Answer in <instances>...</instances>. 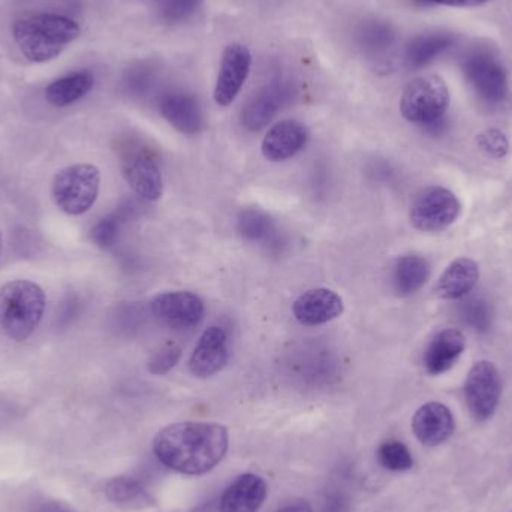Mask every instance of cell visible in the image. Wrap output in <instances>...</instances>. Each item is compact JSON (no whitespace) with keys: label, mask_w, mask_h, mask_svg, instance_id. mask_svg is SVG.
<instances>
[{"label":"cell","mask_w":512,"mask_h":512,"mask_svg":"<svg viewBox=\"0 0 512 512\" xmlns=\"http://www.w3.org/2000/svg\"><path fill=\"white\" fill-rule=\"evenodd\" d=\"M396 33L384 21H367L358 30V44L372 57L384 56L393 47Z\"/></svg>","instance_id":"cell-25"},{"label":"cell","mask_w":512,"mask_h":512,"mask_svg":"<svg viewBox=\"0 0 512 512\" xmlns=\"http://www.w3.org/2000/svg\"><path fill=\"white\" fill-rule=\"evenodd\" d=\"M152 315L159 324L174 331L192 330L204 319L203 300L188 291H173L159 294L150 304Z\"/></svg>","instance_id":"cell-10"},{"label":"cell","mask_w":512,"mask_h":512,"mask_svg":"<svg viewBox=\"0 0 512 512\" xmlns=\"http://www.w3.org/2000/svg\"><path fill=\"white\" fill-rule=\"evenodd\" d=\"M228 358L230 348L227 331L218 325H212L198 340L189 360V369L195 378H212L227 366Z\"/></svg>","instance_id":"cell-12"},{"label":"cell","mask_w":512,"mask_h":512,"mask_svg":"<svg viewBox=\"0 0 512 512\" xmlns=\"http://www.w3.org/2000/svg\"><path fill=\"white\" fill-rule=\"evenodd\" d=\"M502 382L498 367L490 361H478L469 370L465 382V399L469 412L477 421L493 417L501 400Z\"/></svg>","instance_id":"cell-8"},{"label":"cell","mask_w":512,"mask_h":512,"mask_svg":"<svg viewBox=\"0 0 512 512\" xmlns=\"http://www.w3.org/2000/svg\"><path fill=\"white\" fill-rule=\"evenodd\" d=\"M276 512H313L310 505L306 501H294L289 504L283 505Z\"/></svg>","instance_id":"cell-33"},{"label":"cell","mask_w":512,"mask_h":512,"mask_svg":"<svg viewBox=\"0 0 512 512\" xmlns=\"http://www.w3.org/2000/svg\"><path fill=\"white\" fill-rule=\"evenodd\" d=\"M486 2H489V0H468V6L483 5Z\"/></svg>","instance_id":"cell-36"},{"label":"cell","mask_w":512,"mask_h":512,"mask_svg":"<svg viewBox=\"0 0 512 512\" xmlns=\"http://www.w3.org/2000/svg\"><path fill=\"white\" fill-rule=\"evenodd\" d=\"M120 225H122V218L117 213L101 219L90 233L92 242L101 249L111 248L119 237Z\"/></svg>","instance_id":"cell-29"},{"label":"cell","mask_w":512,"mask_h":512,"mask_svg":"<svg viewBox=\"0 0 512 512\" xmlns=\"http://www.w3.org/2000/svg\"><path fill=\"white\" fill-rule=\"evenodd\" d=\"M240 236L248 242H268L276 233L273 219L259 209L243 210L237 221Z\"/></svg>","instance_id":"cell-26"},{"label":"cell","mask_w":512,"mask_h":512,"mask_svg":"<svg viewBox=\"0 0 512 512\" xmlns=\"http://www.w3.org/2000/svg\"><path fill=\"white\" fill-rule=\"evenodd\" d=\"M105 495L113 504L122 505V507H149L152 502L146 489L131 477L113 478L105 487Z\"/></svg>","instance_id":"cell-24"},{"label":"cell","mask_w":512,"mask_h":512,"mask_svg":"<svg viewBox=\"0 0 512 512\" xmlns=\"http://www.w3.org/2000/svg\"><path fill=\"white\" fill-rule=\"evenodd\" d=\"M466 80L477 95L490 104L504 101L508 93V78L504 66L489 51L477 50L463 59Z\"/></svg>","instance_id":"cell-9"},{"label":"cell","mask_w":512,"mask_h":512,"mask_svg":"<svg viewBox=\"0 0 512 512\" xmlns=\"http://www.w3.org/2000/svg\"><path fill=\"white\" fill-rule=\"evenodd\" d=\"M417 3H429V0H415Z\"/></svg>","instance_id":"cell-38"},{"label":"cell","mask_w":512,"mask_h":512,"mask_svg":"<svg viewBox=\"0 0 512 512\" xmlns=\"http://www.w3.org/2000/svg\"><path fill=\"white\" fill-rule=\"evenodd\" d=\"M430 276L429 262L418 255H406L394 265L393 286L400 297H408L420 291Z\"/></svg>","instance_id":"cell-23"},{"label":"cell","mask_w":512,"mask_h":512,"mask_svg":"<svg viewBox=\"0 0 512 512\" xmlns=\"http://www.w3.org/2000/svg\"><path fill=\"white\" fill-rule=\"evenodd\" d=\"M3 251V242H2V233H0V256H2Z\"/></svg>","instance_id":"cell-37"},{"label":"cell","mask_w":512,"mask_h":512,"mask_svg":"<svg viewBox=\"0 0 512 512\" xmlns=\"http://www.w3.org/2000/svg\"><path fill=\"white\" fill-rule=\"evenodd\" d=\"M101 173L92 164H75L63 168L54 177L51 195L66 215L80 216L89 212L98 200Z\"/></svg>","instance_id":"cell-5"},{"label":"cell","mask_w":512,"mask_h":512,"mask_svg":"<svg viewBox=\"0 0 512 512\" xmlns=\"http://www.w3.org/2000/svg\"><path fill=\"white\" fill-rule=\"evenodd\" d=\"M309 134L297 120L276 123L262 140V155L267 161L282 162L294 158L306 146Z\"/></svg>","instance_id":"cell-16"},{"label":"cell","mask_w":512,"mask_h":512,"mask_svg":"<svg viewBox=\"0 0 512 512\" xmlns=\"http://www.w3.org/2000/svg\"><path fill=\"white\" fill-rule=\"evenodd\" d=\"M466 339L462 331L448 328L433 337L424 352V367L430 375L448 372L465 351Z\"/></svg>","instance_id":"cell-19"},{"label":"cell","mask_w":512,"mask_h":512,"mask_svg":"<svg viewBox=\"0 0 512 512\" xmlns=\"http://www.w3.org/2000/svg\"><path fill=\"white\" fill-rule=\"evenodd\" d=\"M459 198L450 189L433 186L418 195L412 204L409 219L415 230L423 233H441L459 218Z\"/></svg>","instance_id":"cell-7"},{"label":"cell","mask_w":512,"mask_h":512,"mask_svg":"<svg viewBox=\"0 0 512 512\" xmlns=\"http://www.w3.org/2000/svg\"><path fill=\"white\" fill-rule=\"evenodd\" d=\"M35 512H72L63 505L56 504V502H45V504L39 505Z\"/></svg>","instance_id":"cell-34"},{"label":"cell","mask_w":512,"mask_h":512,"mask_svg":"<svg viewBox=\"0 0 512 512\" xmlns=\"http://www.w3.org/2000/svg\"><path fill=\"white\" fill-rule=\"evenodd\" d=\"M480 280V267L471 258H457L451 262L436 283L435 292L444 300L466 297Z\"/></svg>","instance_id":"cell-20"},{"label":"cell","mask_w":512,"mask_h":512,"mask_svg":"<svg viewBox=\"0 0 512 512\" xmlns=\"http://www.w3.org/2000/svg\"><path fill=\"white\" fill-rule=\"evenodd\" d=\"M345 310L342 297L327 288L310 289L292 304V313L300 324L307 327L327 324L339 318Z\"/></svg>","instance_id":"cell-14"},{"label":"cell","mask_w":512,"mask_h":512,"mask_svg":"<svg viewBox=\"0 0 512 512\" xmlns=\"http://www.w3.org/2000/svg\"><path fill=\"white\" fill-rule=\"evenodd\" d=\"M80 26L59 14H35L12 24V36L29 62L45 63L59 56L80 36Z\"/></svg>","instance_id":"cell-2"},{"label":"cell","mask_w":512,"mask_h":512,"mask_svg":"<svg viewBox=\"0 0 512 512\" xmlns=\"http://www.w3.org/2000/svg\"><path fill=\"white\" fill-rule=\"evenodd\" d=\"M44 289L30 280H12L0 288V327L12 340L23 342L41 324L45 312Z\"/></svg>","instance_id":"cell-3"},{"label":"cell","mask_w":512,"mask_h":512,"mask_svg":"<svg viewBox=\"0 0 512 512\" xmlns=\"http://www.w3.org/2000/svg\"><path fill=\"white\" fill-rule=\"evenodd\" d=\"M292 98L288 81L274 80L262 87L243 108L242 123L249 131H261Z\"/></svg>","instance_id":"cell-13"},{"label":"cell","mask_w":512,"mask_h":512,"mask_svg":"<svg viewBox=\"0 0 512 512\" xmlns=\"http://www.w3.org/2000/svg\"><path fill=\"white\" fill-rule=\"evenodd\" d=\"M456 421L447 406L429 402L421 406L412 418V430L418 441L426 447H438L451 438Z\"/></svg>","instance_id":"cell-15"},{"label":"cell","mask_w":512,"mask_h":512,"mask_svg":"<svg viewBox=\"0 0 512 512\" xmlns=\"http://www.w3.org/2000/svg\"><path fill=\"white\" fill-rule=\"evenodd\" d=\"M478 146L493 158H504L510 149L507 137L499 129H487L483 134L478 135Z\"/></svg>","instance_id":"cell-32"},{"label":"cell","mask_w":512,"mask_h":512,"mask_svg":"<svg viewBox=\"0 0 512 512\" xmlns=\"http://www.w3.org/2000/svg\"><path fill=\"white\" fill-rule=\"evenodd\" d=\"M454 36L451 33L435 32L415 36L409 41L405 50V63L408 68L418 69L438 59L445 51L454 45Z\"/></svg>","instance_id":"cell-21"},{"label":"cell","mask_w":512,"mask_h":512,"mask_svg":"<svg viewBox=\"0 0 512 512\" xmlns=\"http://www.w3.org/2000/svg\"><path fill=\"white\" fill-rule=\"evenodd\" d=\"M460 316L466 325L478 333H486L492 324V312H490L489 304L481 298L466 300L460 306Z\"/></svg>","instance_id":"cell-28"},{"label":"cell","mask_w":512,"mask_h":512,"mask_svg":"<svg viewBox=\"0 0 512 512\" xmlns=\"http://www.w3.org/2000/svg\"><path fill=\"white\" fill-rule=\"evenodd\" d=\"M159 111L162 117L177 131L185 135H197L203 131L204 117L194 96L185 92L167 93L161 99Z\"/></svg>","instance_id":"cell-17"},{"label":"cell","mask_w":512,"mask_h":512,"mask_svg":"<svg viewBox=\"0 0 512 512\" xmlns=\"http://www.w3.org/2000/svg\"><path fill=\"white\" fill-rule=\"evenodd\" d=\"M378 460L382 468L393 472L409 471L414 465V459H412L408 447L397 441L384 442L379 447Z\"/></svg>","instance_id":"cell-27"},{"label":"cell","mask_w":512,"mask_h":512,"mask_svg":"<svg viewBox=\"0 0 512 512\" xmlns=\"http://www.w3.org/2000/svg\"><path fill=\"white\" fill-rule=\"evenodd\" d=\"M450 107V90L438 75H423L405 87L400 99V111L408 122L435 128L444 122Z\"/></svg>","instance_id":"cell-4"},{"label":"cell","mask_w":512,"mask_h":512,"mask_svg":"<svg viewBox=\"0 0 512 512\" xmlns=\"http://www.w3.org/2000/svg\"><path fill=\"white\" fill-rule=\"evenodd\" d=\"M95 78L89 71H78L53 81L45 90V99L53 107H68L93 89Z\"/></svg>","instance_id":"cell-22"},{"label":"cell","mask_w":512,"mask_h":512,"mask_svg":"<svg viewBox=\"0 0 512 512\" xmlns=\"http://www.w3.org/2000/svg\"><path fill=\"white\" fill-rule=\"evenodd\" d=\"M230 436L218 423L171 424L153 441V451L162 465L183 475H204L227 456Z\"/></svg>","instance_id":"cell-1"},{"label":"cell","mask_w":512,"mask_h":512,"mask_svg":"<svg viewBox=\"0 0 512 512\" xmlns=\"http://www.w3.org/2000/svg\"><path fill=\"white\" fill-rule=\"evenodd\" d=\"M182 357V348L176 343L164 346L159 349L149 361V372L152 375H165L177 366Z\"/></svg>","instance_id":"cell-31"},{"label":"cell","mask_w":512,"mask_h":512,"mask_svg":"<svg viewBox=\"0 0 512 512\" xmlns=\"http://www.w3.org/2000/svg\"><path fill=\"white\" fill-rule=\"evenodd\" d=\"M267 483L255 474L237 478L221 498V512H258L267 498Z\"/></svg>","instance_id":"cell-18"},{"label":"cell","mask_w":512,"mask_h":512,"mask_svg":"<svg viewBox=\"0 0 512 512\" xmlns=\"http://www.w3.org/2000/svg\"><path fill=\"white\" fill-rule=\"evenodd\" d=\"M201 0H164L159 9L161 18L167 23H180L188 20L200 8Z\"/></svg>","instance_id":"cell-30"},{"label":"cell","mask_w":512,"mask_h":512,"mask_svg":"<svg viewBox=\"0 0 512 512\" xmlns=\"http://www.w3.org/2000/svg\"><path fill=\"white\" fill-rule=\"evenodd\" d=\"M252 66V53L246 45L233 42L225 47L216 78L215 96L219 107H228L236 101L248 80Z\"/></svg>","instance_id":"cell-11"},{"label":"cell","mask_w":512,"mask_h":512,"mask_svg":"<svg viewBox=\"0 0 512 512\" xmlns=\"http://www.w3.org/2000/svg\"><path fill=\"white\" fill-rule=\"evenodd\" d=\"M429 3H439V5L457 6V8H463V6H468V0H429Z\"/></svg>","instance_id":"cell-35"},{"label":"cell","mask_w":512,"mask_h":512,"mask_svg":"<svg viewBox=\"0 0 512 512\" xmlns=\"http://www.w3.org/2000/svg\"><path fill=\"white\" fill-rule=\"evenodd\" d=\"M117 150L129 188L143 200L158 201L164 194V180L152 150L138 138H125Z\"/></svg>","instance_id":"cell-6"}]
</instances>
